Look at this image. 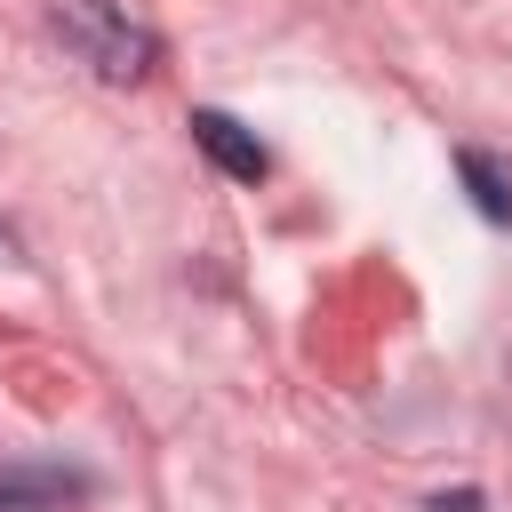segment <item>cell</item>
Returning a JSON list of instances; mask_svg holds the SVG:
<instances>
[{"label": "cell", "instance_id": "1", "mask_svg": "<svg viewBox=\"0 0 512 512\" xmlns=\"http://www.w3.org/2000/svg\"><path fill=\"white\" fill-rule=\"evenodd\" d=\"M56 32H64V48H72L96 80H144L152 56H160L152 24H144L128 0H64V8H56Z\"/></svg>", "mask_w": 512, "mask_h": 512}, {"label": "cell", "instance_id": "2", "mask_svg": "<svg viewBox=\"0 0 512 512\" xmlns=\"http://www.w3.org/2000/svg\"><path fill=\"white\" fill-rule=\"evenodd\" d=\"M192 144H200L224 176H240V184H256V176H264V144H256L232 112H216V104H200V112H192Z\"/></svg>", "mask_w": 512, "mask_h": 512}, {"label": "cell", "instance_id": "3", "mask_svg": "<svg viewBox=\"0 0 512 512\" xmlns=\"http://www.w3.org/2000/svg\"><path fill=\"white\" fill-rule=\"evenodd\" d=\"M64 496H80V472H64V464H8L0 472V512H16V504H64Z\"/></svg>", "mask_w": 512, "mask_h": 512}, {"label": "cell", "instance_id": "4", "mask_svg": "<svg viewBox=\"0 0 512 512\" xmlns=\"http://www.w3.org/2000/svg\"><path fill=\"white\" fill-rule=\"evenodd\" d=\"M456 176L472 184V208H480L488 224H512V168H504V160H488V152H456Z\"/></svg>", "mask_w": 512, "mask_h": 512}, {"label": "cell", "instance_id": "5", "mask_svg": "<svg viewBox=\"0 0 512 512\" xmlns=\"http://www.w3.org/2000/svg\"><path fill=\"white\" fill-rule=\"evenodd\" d=\"M432 512H488L480 488H456V496H432Z\"/></svg>", "mask_w": 512, "mask_h": 512}]
</instances>
